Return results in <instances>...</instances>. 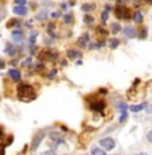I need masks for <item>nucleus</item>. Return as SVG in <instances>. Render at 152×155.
Masks as SVG:
<instances>
[{"mask_svg":"<svg viewBox=\"0 0 152 155\" xmlns=\"http://www.w3.org/2000/svg\"><path fill=\"white\" fill-rule=\"evenodd\" d=\"M35 89L32 88L31 85H27V84H23L18 88V97L19 100L24 101V103H30L35 99Z\"/></svg>","mask_w":152,"mask_h":155,"instance_id":"obj_1","label":"nucleus"},{"mask_svg":"<svg viewBox=\"0 0 152 155\" xmlns=\"http://www.w3.org/2000/svg\"><path fill=\"white\" fill-rule=\"evenodd\" d=\"M116 16L118 18V19H131L132 18V15H131V11L128 10L127 7H124V5H118L117 8H116Z\"/></svg>","mask_w":152,"mask_h":155,"instance_id":"obj_2","label":"nucleus"},{"mask_svg":"<svg viewBox=\"0 0 152 155\" xmlns=\"http://www.w3.org/2000/svg\"><path fill=\"white\" fill-rule=\"evenodd\" d=\"M44 136H46V132H44V131H39L38 134H35L34 139H32V143H31V151H35L38 147H39V144L44 139Z\"/></svg>","mask_w":152,"mask_h":155,"instance_id":"obj_3","label":"nucleus"},{"mask_svg":"<svg viewBox=\"0 0 152 155\" xmlns=\"http://www.w3.org/2000/svg\"><path fill=\"white\" fill-rule=\"evenodd\" d=\"M100 146L104 147L105 150H113L116 147V142L112 138H104L100 140Z\"/></svg>","mask_w":152,"mask_h":155,"instance_id":"obj_4","label":"nucleus"},{"mask_svg":"<svg viewBox=\"0 0 152 155\" xmlns=\"http://www.w3.org/2000/svg\"><path fill=\"white\" fill-rule=\"evenodd\" d=\"M90 109H93L94 112H102L105 109V103L102 100H96L90 103Z\"/></svg>","mask_w":152,"mask_h":155,"instance_id":"obj_5","label":"nucleus"},{"mask_svg":"<svg viewBox=\"0 0 152 155\" xmlns=\"http://www.w3.org/2000/svg\"><path fill=\"white\" fill-rule=\"evenodd\" d=\"M28 10L26 5H16V7H14V14L16 15H20V16H24V15H27Z\"/></svg>","mask_w":152,"mask_h":155,"instance_id":"obj_6","label":"nucleus"},{"mask_svg":"<svg viewBox=\"0 0 152 155\" xmlns=\"http://www.w3.org/2000/svg\"><path fill=\"white\" fill-rule=\"evenodd\" d=\"M8 74H10V77L14 80V81H16V82L20 81V77H22V74H20V71L18 70V69H11Z\"/></svg>","mask_w":152,"mask_h":155,"instance_id":"obj_7","label":"nucleus"},{"mask_svg":"<svg viewBox=\"0 0 152 155\" xmlns=\"http://www.w3.org/2000/svg\"><path fill=\"white\" fill-rule=\"evenodd\" d=\"M145 107H147V103H141V104H139V105H131L129 109H131V112L137 113V112H140V111H143Z\"/></svg>","mask_w":152,"mask_h":155,"instance_id":"obj_8","label":"nucleus"},{"mask_svg":"<svg viewBox=\"0 0 152 155\" xmlns=\"http://www.w3.org/2000/svg\"><path fill=\"white\" fill-rule=\"evenodd\" d=\"M88 42H89V35L88 34H83L82 37L78 39V46L85 47V46H88Z\"/></svg>","mask_w":152,"mask_h":155,"instance_id":"obj_9","label":"nucleus"},{"mask_svg":"<svg viewBox=\"0 0 152 155\" xmlns=\"http://www.w3.org/2000/svg\"><path fill=\"white\" fill-rule=\"evenodd\" d=\"M67 58H70V59L81 58V53L77 51V50H69V51H67Z\"/></svg>","mask_w":152,"mask_h":155,"instance_id":"obj_10","label":"nucleus"},{"mask_svg":"<svg viewBox=\"0 0 152 155\" xmlns=\"http://www.w3.org/2000/svg\"><path fill=\"white\" fill-rule=\"evenodd\" d=\"M124 34L127 35L128 38H133V37H136V31H135V28H131V27L124 28Z\"/></svg>","mask_w":152,"mask_h":155,"instance_id":"obj_11","label":"nucleus"},{"mask_svg":"<svg viewBox=\"0 0 152 155\" xmlns=\"http://www.w3.org/2000/svg\"><path fill=\"white\" fill-rule=\"evenodd\" d=\"M132 18H133V20H135L136 23H140L143 20V14L140 12V11H136L135 15H132Z\"/></svg>","mask_w":152,"mask_h":155,"instance_id":"obj_12","label":"nucleus"},{"mask_svg":"<svg viewBox=\"0 0 152 155\" xmlns=\"http://www.w3.org/2000/svg\"><path fill=\"white\" fill-rule=\"evenodd\" d=\"M118 45H120V41L116 39V38H112V39H109V46H111L112 49H116Z\"/></svg>","mask_w":152,"mask_h":155,"instance_id":"obj_13","label":"nucleus"},{"mask_svg":"<svg viewBox=\"0 0 152 155\" xmlns=\"http://www.w3.org/2000/svg\"><path fill=\"white\" fill-rule=\"evenodd\" d=\"M12 37H14V39L15 41H22L23 39V32L22 31H14L12 32Z\"/></svg>","mask_w":152,"mask_h":155,"instance_id":"obj_14","label":"nucleus"},{"mask_svg":"<svg viewBox=\"0 0 152 155\" xmlns=\"http://www.w3.org/2000/svg\"><path fill=\"white\" fill-rule=\"evenodd\" d=\"M92 154H94V155H104V154H105V151H104L102 148H100V147H94V148H92Z\"/></svg>","mask_w":152,"mask_h":155,"instance_id":"obj_15","label":"nucleus"},{"mask_svg":"<svg viewBox=\"0 0 152 155\" xmlns=\"http://www.w3.org/2000/svg\"><path fill=\"white\" fill-rule=\"evenodd\" d=\"M5 51H7V54H8V55H11V57H12V55H15V53H16V50L14 49V46H11V45H8V46H7V49H5Z\"/></svg>","mask_w":152,"mask_h":155,"instance_id":"obj_16","label":"nucleus"},{"mask_svg":"<svg viewBox=\"0 0 152 155\" xmlns=\"http://www.w3.org/2000/svg\"><path fill=\"white\" fill-rule=\"evenodd\" d=\"M127 116H128V112H127V111H121V116H120V119H118V121H120V123H123V121H125Z\"/></svg>","mask_w":152,"mask_h":155,"instance_id":"obj_17","label":"nucleus"},{"mask_svg":"<svg viewBox=\"0 0 152 155\" xmlns=\"http://www.w3.org/2000/svg\"><path fill=\"white\" fill-rule=\"evenodd\" d=\"M120 30H121V27L117 25V23H113V25H112V31L115 32V34H116V32H118Z\"/></svg>","mask_w":152,"mask_h":155,"instance_id":"obj_18","label":"nucleus"},{"mask_svg":"<svg viewBox=\"0 0 152 155\" xmlns=\"http://www.w3.org/2000/svg\"><path fill=\"white\" fill-rule=\"evenodd\" d=\"M83 20H85L86 23H93V22H94V19L90 16V15H85V18H83Z\"/></svg>","mask_w":152,"mask_h":155,"instance_id":"obj_19","label":"nucleus"},{"mask_svg":"<svg viewBox=\"0 0 152 155\" xmlns=\"http://www.w3.org/2000/svg\"><path fill=\"white\" fill-rule=\"evenodd\" d=\"M93 8H94V5H82V11H85V12H86V11H92V10H93Z\"/></svg>","mask_w":152,"mask_h":155,"instance_id":"obj_20","label":"nucleus"},{"mask_svg":"<svg viewBox=\"0 0 152 155\" xmlns=\"http://www.w3.org/2000/svg\"><path fill=\"white\" fill-rule=\"evenodd\" d=\"M15 25H20V22H18V20H10L8 22V27H15Z\"/></svg>","mask_w":152,"mask_h":155,"instance_id":"obj_21","label":"nucleus"},{"mask_svg":"<svg viewBox=\"0 0 152 155\" xmlns=\"http://www.w3.org/2000/svg\"><path fill=\"white\" fill-rule=\"evenodd\" d=\"M71 20H73V16H71V14H67L66 16H65V22H66V23H71Z\"/></svg>","mask_w":152,"mask_h":155,"instance_id":"obj_22","label":"nucleus"},{"mask_svg":"<svg viewBox=\"0 0 152 155\" xmlns=\"http://www.w3.org/2000/svg\"><path fill=\"white\" fill-rule=\"evenodd\" d=\"M15 3H16V4H19V5H26V0H14Z\"/></svg>","mask_w":152,"mask_h":155,"instance_id":"obj_23","label":"nucleus"},{"mask_svg":"<svg viewBox=\"0 0 152 155\" xmlns=\"http://www.w3.org/2000/svg\"><path fill=\"white\" fill-rule=\"evenodd\" d=\"M106 19H108V10H105V11H104V12H102V20H104V22H105Z\"/></svg>","mask_w":152,"mask_h":155,"instance_id":"obj_24","label":"nucleus"},{"mask_svg":"<svg viewBox=\"0 0 152 155\" xmlns=\"http://www.w3.org/2000/svg\"><path fill=\"white\" fill-rule=\"evenodd\" d=\"M147 140L152 143V131H150V132L147 134Z\"/></svg>","mask_w":152,"mask_h":155,"instance_id":"obj_25","label":"nucleus"},{"mask_svg":"<svg viewBox=\"0 0 152 155\" xmlns=\"http://www.w3.org/2000/svg\"><path fill=\"white\" fill-rule=\"evenodd\" d=\"M51 16H53V18H58L59 15H58V12H53V14H51Z\"/></svg>","mask_w":152,"mask_h":155,"instance_id":"obj_26","label":"nucleus"},{"mask_svg":"<svg viewBox=\"0 0 152 155\" xmlns=\"http://www.w3.org/2000/svg\"><path fill=\"white\" fill-rule=\"evenodd\" d=\"M148 113H150V115H152V105L148 107Z\"/></svg>","mask_w":152,"mask_h":155,"instance_id":"obj_27","label":"nucleus"},{"mask_svg":"<svg viewBox=\"0 0 152 155\" xmlns=\"http://www.w3.org/2000/svg\"><path fill=\"white\" fill-rule=\"evenodd\" d=\"M2 136H3V128L0 127V138H2Z\"/></svg>","mask_w":152,"mask_h":155,"instance_id":"obj_28","label":"nucleus"},{"mask_svg":"<svg viewBox=\"0 0 152 155\" xmlns=\"http://www.w3.org/2000/svg\"><path fill=\"white\" fill-rule=\"evenodd\" d=\"M0 66H2V68L4 66V62H3V61H0Z\"/></svg>","mask_w":152,"mask_h":155,"instance_id":"obj_29","label":"nucleus"},{"mask_svg":"<svg viewBox=\"0 0 152 155\" xmlns=\"http://www.w3.org/2000/svg\"><path fill=\"white\" fill-rule=\"evenodd\" d=\"M147 2H148V3H150V4H152V0H147Z\"/></svg>","mask_w":152,"mask_h":155,"instance_id":"obj_30","label":"nucleus"},{"mask_svg":"<svg viewBox=\"0 0 152 155\" xmlns=\"http://www.w3.org/2000/svg\"><path fill=\"white\" fill-rule=\"evenodd\" d=\"M0 19H2V16H0Z\"/></svg>","mask_w":152,"mask_h":155,"instance_id":"obj_31","label":"nucleus"}]
</instances>
